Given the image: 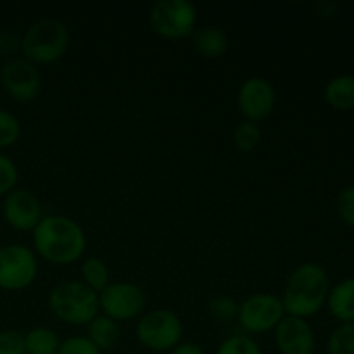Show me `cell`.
<instances>
[{
	"instance_id": "1",
	"label": "cell",
	"mask_w": 354,
	"mask_h": 354,
	"mask_svg": "<svg viewBox=\"0 0 354 354\" xmlns=\"http://www.w3.org/2000/svg\"><path fill=\"white\" fill-rule=\"evenodd\" d=\"M31 234L35 254L52 265H71L86 249L85 230L62 214L44 216Z\"/></svg>"
},
{
	"instance_id": "2",
	"label": "cell",
	"mask_w": 354,
	"mask_h": 354,
	"mask_svg": "<svg viewBox=\"0 0 354 354\" xmlns=\"http://www.w3.org/2000/svg\"><path fill=\"white\" fill-rule=\"evenodd\" d=\"M330 280L324 266L317 263H303L287 279L282 294L286 315L297 318L315 317L327 304Z\"/></svg>"
},
{
	"instance_id": "3",
	"label": "cell",
	"mask_w": 354,
	"mask_h": 354,
	"mask_svg": "<svg viewBox=\"0 0 354 354\" xmlns=\"http://www.w3.org/2000/svg\"><path fill=\"white\" fill-rule=\"evenodd\" d=\"M69 48V31L59 19L44 17L31 24L21 37V54L26 61L52 64L64 57Z\"/></svg>"
},
{
	"instance_id": "4",
	"label": "cell",
	"mask_w": 354,
	"mask_h": 354,
	"mask_svg": "<svg viewBox=\"0 0 354 354\" xmlns=\"http://www.w3.org/2000/svg\"><path fill=\"white\" fill-rule=\"evenodd\" d=\"M48 308L55 318L68 325H88L100 315L99 294L80 280H69L55 286L48 294Z\"/></svg>"
},
{
	"instance_id": "5",
	"label": "cell",
	"mask_w": 354,
	"mask_h": 354,
	"mask_svg": "<svg viewBox=\"0 0 354 354\" xmlns=\"http://www.w3.org/2000/svg\"><path fill=\"white\" fill-rule=\"evenodd\" d=\"M137 339L151 351H171L182 342L183 324L171 310L147 311L137 322Z\"/></svg>"
},
{
	"instance_id": "6",
	"label": "cell",
	"mask_w": 354,
	"mask_h": 354,
	"mask_svg": "<svg viewBox=\"0 0 354 354\" xmlns=\"http://www.w3.org/2000/svg\"><path fill=\"white\" fill-rule=\"evenodd\" d=\"M156 35L166 40L192 37L197 24V9L189 0H159L149 14Z\"/></svg>"
},
{
	"instance_id": "7",
	"label": "cell",
	"mask_w": 354,
	"mask_h": 354,
	"mask_svg": "<svg viewBox=\"0 0 354 354\" xmlns=\"http://www.w3.org/2000/svg\"><path fill=\"white\" fill-rule=\"evenodd\" d=\"M38 258L24 244L0 245V289L17 292L37 280Z\"/></svg>"
},
{
	"instance_id": "8",
	"label": "cell",
	"mask_w": 354,
	"mask_h": 354,
	"mask_svg": "<svg viewBox=\"0 0 354 354\" xmlns=\"http://www.w3.org/2000/svg\"><path fill=\"white\" fill-rule=\"evenodd\" d=\"M286 317L282 299L273 294H254L239 304L237 320L245 335L268 334Z\"/></svg>"
},
{
	"instance_id": "9",
	"label": "cell",
	"mask_w": 354,
	"mask_h": 354,
	"mask_svg": "<svg viewBox=\"0 0 354 354\" xmlns=\"http://www.w3.org/2000/svg\"><path fill=\"white\" fill-rule=\"evenodd\" d=\"M147 297L142 287L131 282L109 283L99 294V308L102 315L114 322H131L145 313Z\"/></svg>"
},
{
	"instance_id": "10",
	"label": "cell",
	"mask_w": 354,
	"mask_h": 354,
	"mask_svg": "<svg viewBox=\"0 0 354 354\" xmlns=\"http://www.w3.org/2000/svg\"><path fill=\"white\" fill-rule=\"evenodd\" d=\"M0 83L16 102H31L40 95L41 75L33 62L10 57L0 69Z\"/></svg>"
},
{
	"instance_id": "11",
	"label": "cell",
	"mask_w": 354,
	"mask_h": 354,
	"mask_svg": "<svg viewBox=\"0 0 354 354\" xmlns=\"http://www.w3.org/2000/svg\"><path fill=\"white\" fill-rule=\"evenodd\" d=\"M2 216L17 232H33L44 218L41 203L31 190L14 189L3 197Z\"/></svg>"
},
{
	"instance_id": "12",
	"label": "cell",
	"mask_w": 354,
	"mask_h": 354,
	"mask_svg": "<svg viewBox=\"0 0 354 354\" xmlns=\"http://www.w3.org/2000/svg\"><path fill=\"white\" fill-rule=\"evenodd\" d=\"M237 106L244 121L259 123L273 113L275 88L265 78H259V76L248 78L239 88Z\"/></svg>"
},
{
	"instance_id": "13",
	"label": "cell",
	"mask_w": 354,
	"mask_h": 354,
	"mask_svg": "<svg viewBox=\"0 0 354 354\" xmlns=\"http://www.w3.org/2000/svg\"><path fill=\"white\" fill-rule=\"evenodd\" d=\"M273 335L280 354H315L317 339L313 327L304 318L286 315L273 330Z\"/></svg>"
},
{
	"instance_id": "14",
	"label": "cell",
	"mask_w": 354,
	"mask_h": 354,
	"mask_svg": "<svg viewBox=\"0 0 354 354\" xmlns=\"http://www.w3.org/2000/svg\"><path fill=\"white\" fill-rule=\"evenodd\" d=\"M194 47L203 57L206 59H220L227 54L230 47L228 35L221 28L207 24V26L199 28L192 35Z\"/></svg>"
},
{
	"instance_id": "15",
	"label": "cell",
	"mask_w": 354,
	"mask_h": 354,
	"mask_svg": "<svg viewBox=\"0 0 354 354\" xmlns=\"http://www.w3.org/2000/svg\"><path fill=\"white\" fill-rule=\"evenodd\" d=\"M327 306L332 317L341 324H353L354 322V277L339 282L335 287H330L327 297Z\"/></svg>"
},
{
	"instance_id": "16",
	"label": "cell",
	"mask_w": 354,
	"mask_h": 354,
	"mask_svg": "<svg viewBox=\"0 0 354 354\" xmlns=\"http://www.w3.org/2000/svg\"><path fill=\"white\" fill-rule=\"evenodd\" d=\"M120 324L111 318H107L106 315H97L88 325H86V335L85 337L99 349L100 353L111 351L114 346L120 341Z\"/></svg>"
},
{
	"instance_id": "17",
	"label": "cell",
	"mask_w": 354,
	"mask_h": 354,
	"mask_svg": "<svg viewBox=\"0 0 354 354\" xmlns=\"http://www.w3.org/2000/svg\"><path fill=\"white\" fill-rule=\"evenodd\" d=\"M325 100L337 111L354 109V76L339 75L332 78L325 86Z\"/></svg>"
},
{
	"instance_id": "18",
	"label": "cell",
	"mask_w": 354,
	"mask_h": 354,
	"mask_svg": "<svg viewBox=\"0 0 354 354\" xmlns=\"http://www.w3.org/2000/svg\"><path fill=\"white\" fill-rule=\"evenodd\" d=\"M61 337L48 327H35L24 335L26 354H57Z\"/></svg>"
},
{
	"instance_id": "19",
	"label": "cell",
	"mask_w": 354,
	"mask_h": 354,
	"mask_svg": "<svg viewBox=\"0 0 354 354\" xmlns=\"http://www.w3.org/2000/svg\"><path fill=\"white\" fill-rule=\"evenodd\" d=\"M82 282L95 294H100L111 283L109 268L100 258H88L82 263Z\"/></svg>"
},
{
	"instance_id": "20",
	"label": "cell",
	"mask_w": 354,
	"mask_h": 354,
	"mask_svg": "<svg viewBox=\"0 0 354 354\" xmlns=\"http://www.w3.org/2000/svg\"><path fill=\"white\" fill-rule=\"evenodd\" d=\"M261 128L258 123L242 121L234 131V144L241 152H254L261 144Z\"/></svg>"
},
{
	"instance_id": "21",
	"label": "cell",
	"mask_w": 354,
	"mask_h": 354,
	"mask_svg": "<svg viewBox=\"0 0 354 354\" xmlns=\"http://www.w3.org/2000/svg\"><path fill=\"white\" fill-rule=\"evenodd\" d=\"M328 354H354V322L341 324L327 341Z\"/></svg>"
},
{
	"instance_id": "22",
	"label": "cell",
	"mask_w": 354,
	"mask_h": 354,
	"mask_svg": "<svg viewBox=\"0 0 354 354\" xmlns=\"http://www.w3.org/2000/svg\"><path fill=\"white\" fill-rule=\"evenodd\" d=\"M216 354H265L258 342L245 334H235L225 339Z\"/></svg>"
},
{
	"instance_id": "23",
	"label": "cell",
	"mask_w": 354,
	"mask_h": 354,
	"mask_svg": "<svg viewBox=\"0 0 354 354\" xmlns=\"http://www.w3.org/2000/svg\"><path fill=\"white\" fill-rule=\"evenodd\" d=\"M21 137V123L12 113L0 107V149L16 144Z\"/></svg>"
},
{
	"instance_id": "24",
	"label": "cell",
	"mask_w": 354,
	"mask_h": 354,
	"mask_svg": "<svg viewBox=\"0 0 354 354\" xmlns=\"http://www.w3.org/2000/svg\"><path fill=\"white\" fill-rule=\"evenodd\" d=\"M239 304L234 297L230 296H218L209 301V313L211 317L220 322H230L237 318Z\"/></svg>"
},
{
	"instance_id": "25",
	"label": "cell",
	"mask_w": 354,
	"mask_h": 354,
	"mask_svg": "<svg viewBox=\"0 0 354 354\" xmlns=\"http://www.w3.org/2000/svg\"><path fill=\"white\" fill-rule=\"evenodd\" d=\"M17 178H19V171L17 166L9 156L0 152V196L6 197L10 190L16 189Z\"/></svg>"
},
{
	"instance_id": "26",
	"label": "cell",
	"mask_w": 354,
	"mask_h": 354,
	"mask_svg": "<svg viewBox=\"0 0 354 354\" xmlns=\"http://www.w3.org/2000/svg\"><path fill=\"white\" fill-rule=\"evenodd\" d=\"M335 209H337L339 218L348 227L354 228V185L346 187L339 192L337 201H335Z\"/></svg>"
},
{
	"instance_id": "27",
	"label": "cell",
	"mask_w": 354,
	"mask_h": 354,
	"mask_svg": "<svg viewBox=\"0 0 354 354\" xmlns=\"http://www.w3.org/2000/svg\"><path fill=\"white\" fill-rule=\"evenodd\" d=\"M57 354H102L83 335H73L61 342Z\"/></svg>"
},
{
	"instance_id": "28",
	"label": "cell",
	"mask_w": 354,
	"mask_h": 354,
	"mask_svg": "<svg viewBox=\"0 0 354 354\" xmlns=\"http://www.w3.org/2000/svg\"><path fill=\"white\" fill-rule=\"evenodd\" d=\"M0 354H26L24 335L17 330H0Z\"/></svg>"
},
{
	"instance_id": "29",
	"label": "cell",
	"mask_w": 354,
	"mask_h": 354,
	"mask_svg": "<svg viewBox=\"0 0 354 354\" xmlns=\"http://www.w3.org/2000/svg\"><path fill=\"white\" fill-rule=\"evenodd\" d=\"M21 52V37L10 31L0 33V54L2 55H14Z\"/></svg>"
},
{
	"instance_id": "30",
	"label": "cell",
	"mask_w": 354,
	"mask_h": 354,
	"mask_svg": "<svg viewBox=\"0 0 354 354\" xmlns=\"http://www.w3.org/2000/svg\"><path fill=\"white\" fill-rule=\"evenodd\" d=\"M171 354H206L204 349L196 342H180L175 349L169 351Z\"/></svg>"
},
{
	"instance_id": "31",
	"label": "cell",
	"mask_w": 354,
	"mask_h": 354,
	"mask_svg": "<svg viewBox=\"0 0 354 354\" xmlns=\"http://www.w3.org/2000/svg\"><path fill=\"white\" fill-rule=\"evenodd\" d=\"M339 6L334 2H320L315 6V10H317L318 16L322 17H332L335 12H337Z\"/></svg>"
},
{
	"instance_id": "32",
	"label": "cell",
	"mask_w": 354,
	"mask_h": 354,
	"mask_svg": "<svg viewBox=\"0 0 354 354\" xmlns=\"http://www.w3.org/2000/svg\"><path fill=\"white\" fill-rule=\"evenodd\" d=\"M353 113H354V109H353Z\"/></svg>"
}]
</instances>
